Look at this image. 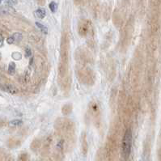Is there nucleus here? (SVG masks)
I'll list each match as a JSON object with an SVG mask.
<instances>
[{
  "label": "nucleus",
  "mask_w": 161,
  "mask_h": 161,
  "mask_svg": "<svg viewBox=\"0 0 161 161\" xmlns=\"http://www.w3.org/2000/svg\"><path fill=\"white\" fill-rule=\"evenodd\" d=\"M131 147H132V132L130 129H128L125 131L122 141V154L123 157L125 159L130 156Z\"/></svg>",
  "instance_id": "nucleus-1"
},
{
  "label": "nucleus",
  "mask_w": 161,
  "mask_h": 161,
  "mask_svg": "<svg viewBox=\"0 0 161 161\" xmlns=\"http://www.w3.org/2000/svg\"><path fill=\"white\" fill-rule=\"evenodd\" d=\"M2 89L3 91L9 92L11 94H16L18 92L17 89L14 86H12L11 84H5V85H2Z\"/></svg>",
  "instance_id": "nucleus-2"
},
{
  "label": "nucleus",
  "mask_w": 161,
  "mask_h": 161,
  "mask_svg": "<svg viewBox=\"0 0 161 161\" xmlns=\"http://www.w3.org/2000/svg\"><path fill=\"white\" fill-rule=\"evenodd\" d=\"M79 30H80V33L82 36L85 35L88 30V23H86V21H82L80 24Z\"/></svg>",
  "instance_id": "nucleus-3"
},
{
  "label": "nucleus",
  "mask_w": 161,
  "mask_h": 161,
  "mask_svg": "<svg viewBox=\"0 0 161 161\" xmlns=\"http://www.w3.org/2000/svg\"><path fill=\"white\" fill-rule=\"evenodd\" d=\"M35 14H36V16L40 18V19H43L44 17L46 16V10L43 9V8H38V9L35 12Z\"/></svg>",
  "instance_id": "nucleus-4"
},
{
  "label": "nucleus",
  "mask_w": 161,
  "mask_h": 161,
  "mask_svg": "<svg viewBox=\"0 0 161 161\" xmlns=\"http://www.w3.org/2000/svg\"><path fill=\"white\" fill-rule=\"evenodd\" d=\"M36 27H37V28L43 33L47 34V33H48V29H47V27H46L45 25H43V24H41V23H39V22H36Z\"/></svg>",
  "instance_id": "nucleus-5"
},
{
  "label": "nucleus",
  "mask_w": 161,
  "mask_h": 161,
  "mask_svg": "<svg viewBox=\"0 0 161 161\" xmlns=\"http://www.w3.org/2000/svg\"><path fill=\"white\" fill-rule=\"evenodd\" d=\"M15 72V63H10L8 66V74L9 75H14Z\"/></svg>",
  "instance_id": "nucleus-6"
},
{
  "label": "nucleus",
  "mask_w": 161,
  "mask_h": 161,
  "mask_svg": "<svg viewBox=\"0 0 161 161\" xmlns=\"http://www.w3.org/2000/svg\"><path fill=\"white\" fill-rule=\"evenodd\" d=\"M71 109H72V108H71L70 104H66L63 107V113L65 115H67L71 112Z\"/></svg>",
  "instance_id": "nucleus-7"
},
{
  "label": "nucleus",
  "mask_w": 161,
  "mask_h": 161,
  "mask_svg": "<svg viewBox=\"0 0 161 161\" xmlns=\"http://www.w3.org/2000/svg\"><path fill=\"white\" fill-rule=\"evenodd\" d=\"M18 161H29V156L27 153H22L18 157Z\"/></svg>",
  "instance_id": "nucleus-8"
},
{
  "label": "nucleus",
  "mask_w": 161,
  "mask_h": 161,
  "mask_svg": "<svg viewBox=\"0 0 161 161\" xmlns=\"http://www.w3.org/2000/svg\"><path fill=\"white\" fill-rule=\"evenodd\" d=\"M49 7H50V9L52 12H55L57 8H58V5L55 2H51L50 4H49Z\"/></svg>",
  "instance_id": "nucleus-9"
},
{
  "label": "nucleus",
  "mask_w": 161,
  "mask_h": 161,
  "mask_svg": "<svg viewBox=\"0 0 161 161\" xmlns=\"http://www.w3.org/2000/svg\"><path fill=\"white\" fill-rule=\"evenodd\" d=\"M12 36L14 37L15 41H17V42H19V41H20L22 40V38H23V36H22V34L19 33H14Z\"/></svg>",
  "instance_id": "nucleus-10"
},
{
  "label": "nucleus",
  "mask_w": 161,
  "mask_h": 161,
  "mask_svg": "<svg viewBox=\"0 0 161 161\" xmlns=\"http://www.w3.org/2000/svg\"><path fill=\"white\" fill-rule=\"evenodd\" d=\"M23 122L21 120H13L12 122H10V125H12V126H19V125H21Z\"/></svg>",
  "instance_id": "nucleus-11"
},
{
  "label": "nucleus",
  "mask_w": 161,
  "mask_h": 161,
  "mask_svg": "<svg viewBox=\"0 0 161 161\" xmlns=\"http://www.w3.org/2000/svg\"><path fill=\"white\" fill-rule=\"evenodd\" d=\"M12 58L15 59V60H19V59H21L22 55L20 53H18V52H15V53H12Z\"/></svg>",
  "instance_id": "nucleus-12"
},
{
  "label": "nucleus",
  "mask_w": 161,
  "mask_h": 161,
  "mask_svg": "<svg viewBox=\"0 0 161 161\" xmlns=\"http://www.w3.org/2000/svg\"><path fill=\"white\" fill-rule=\"evenodd\" d=\"M15 41V39H14V37H13V36H9V37L7 39V42L9 44V45H12V44H13Z\"/></svg>",
  "instance_id": "nucleus-13"
},
{
  "label": "nucleus",
  "mask_w": 161,
  "mask_h": 161,
  "mask_svg": "<svg viewBox=\"0 0 161 161\" xmlns=\"http://www.w3.org/2000/svg\"><path fill=\"white\" fill-rule=\"evenodd\" d=\"M25 55L26 57H30L32 55V50L29 48H27L25 50Z\"/></svg>",
  "instance_id": "nucleus-14"
},
{
  "label": "nucleus",
  "mask_w": 161,
  "mask_h": 161,
  "mask_svg": "<svg viewBox=\"0 0 161 161\" xmlns=\"http://www.w3.org/2000/svg\"><path fill=\"white\" fill-rule=\"evenodd\" d=\"M7 2L11 5H15L17 4V0H7Z\"/></svg>",
  "instance_id": "nucleus-15"
},
{
  "label": "nucleus",
  "mask_w": 161,
  "mask_h": 161,
  "mask_svg": "<svg viewBox=\"0 0 161 161\" xmlns=\"http://www.w3.org/2000/svg\"><path fill=\"white\" fill-rule=\"evenodd\" d=\"M37 1V2H39L40 4L43 5L44 3H45V2H46V0H36Z\"/></svg>",
  "instance_id": "nucleus-16"
},
{
  "label": "nucleus",
  "mask_w": 161,
  "mask_h": 161,
  "mask_svg": "<svg viewBox=\"0 0 161 161\" xmlns=\"http://www.w3.org/2000/svg\"><path fill=\"white\" fill-rule=\"evenodd\" d=\"M0 38H1V41H0V46H1V47H2V44H3V36H2V35H1Z\"/></svg>",
  "instance_id": "nucleus-17"
}]
</instances>
